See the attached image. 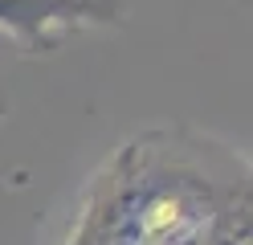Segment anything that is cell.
<instances>
[{"instance_id":"7a4b0ae2","label":"cell","mask_w":253,"mask_h":245,"mask_svg":"<svg viewBox=\"0 0 253 245\" xmlns=\"http://www.w3.org/2000/svg\"><path fill=\"white\" fill-rule=\"evenodd\" d=\"M126 25V0H0V33L29 57L57 53L90 29Z\"/></svg>"},{"instance_id":"6da1fadb","label":"cell","mask_w":253,"mask_h":245,"mask_svg":"<svg viewBox=\"0 0 253 245\" xmlns=\"http://www.w3.org/2000/svg\"><path fill=\"white\" fill-rule=\"evenodd\" d=\"M245 172L249 163L209 135L147 131L94 180L70 245H204Z\"/></svg>"},{"instance_id":"3957f363","label":"cell","mask_w":253,"mask_h":245,"mask_svg":"<svg viewBox=\"0 0 253 245\" xmlns=\"http://www.w3.org/2000/svg\"><path fill=\"white\" fill-rule=\"evenodd\" d=\"M8 114V53L0 49V119Z\"/></svg>"}]
</instances>
